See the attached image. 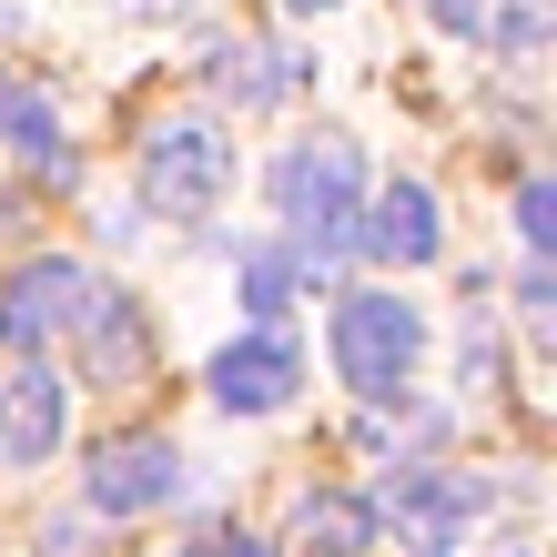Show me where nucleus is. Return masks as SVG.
I'll list each match as a JSON object with an SVG mask.
<instances>
[{
  "label": "nucleus",
  "instance_id": "nucleus-1",
  "mask_svg": "<svg viewBox=\"0 0 557 557\" xmlns=\"http://www.w3.org/2000/svg\"><path fill=\"white\" fill-rule=\"evenodd\" d=\"M425 355V314L406 305V294H345L335 305V375L355 385V396H396V385L416 375Z\"/></svg>",
  "mask_w": 557,
  "mask_h": 557
},
{
  "label": "nucleus",
  "instance_id": "nucleus-2",
  "mask_svg": "<svg viewBox=\"0 0 557 557\" xmlns=\"http://www.w3.org/2000/svg\"><path fill=\"white\" fill-rule=\"evenodd\" d=\"M274 203H284V223H294V234L335 244L345 223H355V203H366V152H355L345 133L294 143V152L274 162Z\"/></svg>",
  "mask_w": 557,
  "mask_h": 557
},
{
  "label": "nucleus",
  "instance_id": "nucleus-3",
  "mask_svg": "<svg viewBox=\"0 0 557 557\" xmlns=\"http://www.w3.org/2000/svg\"><path fill=\"white\" fill-rule=\"evenodd\" d=\"M143 193H152V203L162 213H213L223 203V193H234V143H223L213 133V122H152V133H143Z\"/></svg>",
  "mask_w": 557,
  "mask_h": 557
},
{
  "label": "nucleus",
  "instance_id": "nucleus-4",
  "mask_svg": "<svg viewBox=\"0 0 557 557\" xmlns=\"http://www.w3.org/2000/svg\"><path fill=\"white\" fill-rule=\"evenodd\" d=\"M82 314H91V274L72 264V253H41V264H21V274H11V294H0V345L30 355V345L72 335Z\"/></svg>",
  "mask_w": 557,
  "mask_h": 557
},
{
  "label": "nucleus",
  "instance_id": "nucleus-5",
  "mask_svg": "<svg viewBox=\"0 0 557 557\" xmlns=\"http://www.w3.org/2000/svg\"><path fill=\"white\" fill-rule=\"evenodd\" d=\"M203 385H213L223 416H274V406H294V385H305V355H294L284 335H234Z\"/></svg>",
  "mask_w": 557,
  "mask_h": 557
},
{
  "label": "nucleus",
  "instance_id": "nucleus-6",
  "mask_svg": "<svg viewBox=\"0 0 557 557\" xmlns=\"http://www.w3.org/2000/svg\"><path fill=\"white\" fill-rule=\"evenodd\" d=\"M82 486H91V507H102V517H143V507H162L183 486V456L162 446V436H122V446L91 456Z\"/></svg>",
  "mask_w": 557,
  "mask_h": 557
},
{
  "label": "nucleus",
  "instance_id": "nucleus-7",
  "mask_svg": "<svg viewBox=\"0 0 557 557\" xmlns=\"http://www.w3.org/2000/svg\"><path fill=\"white\" fill-rule=\"evenodd\" d=\"M61 425H72V396H61L51 366H21L0 385V467H41L61 446Z\"/></svg>",
  "mask_w": 557,
  "mask_h": 557
},
{
  "label": "nucleus",
  "instance_id": "nucleus-8",
  "mask_svg": "<svg viewBox=\"0 0 557 557\" xmlns=\"http://www.w3.org/2000/svg\"><path fill=\"white\" fill-rule=\"evenodd\" d=\"M366 213V253L375 264H436L446 253V223H436V193L425 183H385L375 203H355Z\"/></svg>",
  "mask_w": 557,
  "mask_h": 557
},
{
  "label": "nucleus",
  "instance_id": "nucleus-9",
  "mask_svg": "<svg viewBox=\"0 0 557 557\" xmlns=\"http://www.w3.org/2000/svg\"><path fill=\"white\" fill-rule=\"evenodd\" d=\"M476 486L467 476H436V467H416V476H396V528H416L425 547H446L456 528H476Z\"/></svg>",
  "mask_w": 557,
  "mask_h": 557
},
{
  "label": "nucleus",
  "instance_id": "nucleus-10",
  "mask_svg": "<svg viewBox=\"0 0 557 557\" xmlns=\"http://www.w3.org/2000/svg\"><path fill=\"white\" fill-rule=\"evenodd\" d=\"M294 547H305V557H366V547H375V497H345V486L305 497V517H294Z\"/></svg>",
  "mask_w": 557,
  "mask_h": 557
},
{
  "label": "nucleus",
  "instance_id": "nucleus-11",
  "mask_svg": "<svg viewBox=\"0 0 557 557\" xmlns=\"http://www.w3.org/2000/svg\"><path fill=\"white\" fill-rule=\"evenodd\" d=\"M0 143H11L21 162H41V173H61V162H72V143H61V112L41 102V91H21V82H0Z\"/></svg>",
  "mask_w": 557,
  "mask_h": 557
},
{
  "label": "nucleus",
  "instance_id": "nucleus-12",
  "mask_svg": "<svg viewBox=\"0 0 557 557\" xmlns=\"http://www.w3.org/2000/svg\"><path fill=\"white\" fill-rule=\"evenodd\" d=\"M213 82L244 91V102H274V91H284V72H274L264 41H223V51H213Z\"/></svg>",
  "mask_w": 557,
  "mask_h": 557
},
{
  "label": "nucleus",
  "instance_id": "nucleus-13",
  "mask_svg": "<svg viewBox=\"0 0 557 557\" xmlns=\"http://www.w3.org/2000/svg\"><path fill=\"white\" fill-rule=\"evenodd\" d=\"M537 30H547V0H507V21H497L507 61H537Z\"/></svg>",
  "mask_w": 557,
  "mask_h": 557
},
{
  "label": "nucleus",
  "instance_id": "nucleus-14",
  "mask_svg": "<svg viewBox=\"0 0 557 557\" xmlns=\"http://www.w3.org/2000/svg\"><path fill=\"white\" fill-rule=\"evenodd\" d=\"M517 234H528L537 253L557 244V183H528V193H517Z\"/></svg>",
  "mask_w": 557,
  "mask_h": 557
},
{
  "label": "nucleus",
  "instance_id": "nucleus-15",
  "mask_svg": "<svg viewBox=\"0 0 557 557\" xmlns=\"http://www.w3.org/2000/svg\"><path fill=\"white\" fill-rule=\"evenodd\" d=\"M244 294H253V305H264V314H284V294H294L284 253H253V264H244Z\"/></svg>",
  "mask_w": 557,
  "mask_h": 557
},
{
  "label": "nucleus",
  "instance_id": "nucleus-16",
  "mask_svg": "<svg viewBox=\"0 0 557 557\" xmlns=\"http://www.w3.org/2000/svg\"><path fill=\"white\" fill-rule=\"evenodd\" d=\"M425 21L436 30H486V0H425Z\"/></svg>",
  "mask_w": 557,
  "mask_h": 557
},
{
  "label": "nucleus",
  "instance_id": "nucleus-17",
  "mask_svg": "<svg viewBox=\"0 0 557 557\" xmlns=\"http://www.w3.org/2000/svg\"><path fill=\"white\" fill-rule=\"evenodd\" d=\"M203 557H274L264 537H244V528H223V537H203Z\"/></svg>",
  "mask_w": 557,
  "mask_h": 557
},
{
  "label": "nucleus",
  "instance_id": "nucleus-18",
  "mask_svg": "<svg viewBox=\"0 0 557 557\" xmlns=\"http://www.w3.org/2000/svg\"><path fill=\"white\" fill-rule=\"evenodd\" d=\"M284 11H294V21H314V11H345V0H284Z\"/></svg>",
  "mask_w": 557,
  "mask_h": 557
},
{
  "label": "nucleus",
  "instance_id": "nucleus-19",
  "mask_svg": "<svg viewBox=\"0 0 557 557\" xmlns=\"http://www.w3.org/2000/svg\"><path fill=\"white\" fill-rule=\"evenodd\" d=\"M133 11H152V21H173V11H193V0H133Z\"/></svg>",
  "mask_w": 557,
  "mask_h": 557
}]
</instances>
